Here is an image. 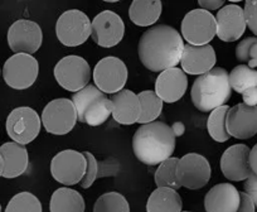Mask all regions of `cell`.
<instances>
[{"instance_id":"obj_7","label":"cell","mask_w":257,"mask_h":212,"mask_svg":"<svg viewBox=\"0 0 257 212\" xmlns=\"http://www.w3.org/2000/svg\"><path fill=\"white\" fill-rule=\"evenodd\" d=\"M42 124L44 129L54 135L68 134L77 123V112L72 100L56 98L44 106L42 112Z\"/></svg>"},{"instance_id":"obj_9","label":"cell","mask_w":257,"mask_h":212,"mask_svg":"<svg viewBox=\"0 0 257 212\" xmlns=\"http://www.w3.org/2000/svg\"><path fill=\"white\" fill-rule=\"evenodd\" d=\"M86 158L83 153L73 149H66L54 155L51 162L52 177L64 186H75L81 183L86 173Z\"/></svg>"},{"instance_id":"obj_44","label":"cell","mask_w":257,"mask_h":212,"mask_svg":"<svg viewBox=\"0 0 257 212\" xmlns=\"http://www.w3.org/2000/svg\"><path fill=\"white\" fill-rule=\"evenodd\" d=\"M182 212H190V211H182Z\"/></svg>"},{"instance_id":"obj_26","label":"cell","mask_w":257,"mask_h":212,"mask_svg":"<svg viewBox=\"0 0 257 212\" xmlns=\"http://www.w3.org/2000/svg\"><path fill=\"white\" fill-rule=\"evenodd\" d=\"M182 197L170 188H157L147 202V212H182Z\"/></svg>"},{"instance_id":"obj_2","label":"cell","mask_w":257,"mask_h":212,"mask_svg":"<svg viewBox=\"0 0 257 212\" xmlns=\"http://www.w3.org/2000/svg\"><path fill=\"white\" fill-rule=\"evenodd\" d=\"M175 134L163 122L142 125L133 138V152L147 166H159L172 158L175 150Z\"/></svg>"},{"instance_id":"obj_38","label":"cell","mask_w":257,"mask_h":212,"mask_svg":"<svg viewBox=\"0 0 257 212\" xmlns=\"http://www.w3.org/2000/svg\"><path fill=\"white\" fill-rule=\"evenodd\" d=\"M237 212H256L253 201L246 192H241V203H239V208Z\"/></svg>"},{"instance_id":"obj_11","label":"cell","mask_w":257,"mask_h":212,"mask_svg":"<svg viewBox=\"0 0 257 212\" xmlns=\"http://www.w3.org/2000/svg\"><path fill=\"white\" fill-rule=\"evenodd\" d=\"M39 63L33 56L17 53L8 58L3 67L4 81L14 90H27L36 82Z\"/></svg>"},{"instance_id":"obj_34","label":"cell","mask_w":257,"mask_h":212,"mask_svg":"<svg viewBox=\"0 0 257 212\" xmlns=\"http://www.w3.org/2000/svg\"><path fill=\"white\" fill-rule=\"evenodd\" d=\"M83 155L86 158V162H87V166H86V173L83 179L81 181V187L82 188H90L93 184V182L96 181L98 174V163L97 159L95 158V155L90 152H83Z\"/></svg>"},{"instance_id":"obj_43","label":"cell","mask_w":257,"mask_h":212,"mask_svg":"<svg viewBox=\"0 0 257 212\" xmlns=\"http://www.w3.org/2000/svg\"><path fill=\"white\" fill-rule=\"evenodd\" d=\"M0 212H2V206H0Z\"/></svg>"},{"instance_id":"obj_10","label":"cell","mask_w":257,"mask_h":212,"mask_svg":"<svg viewBox=\"0 0 257 212\" xmlns=\"http://www.w3.org/2000/svg\"><path fill=\"white\" fill-rule=\"evenodd\" d=\"M42 120L37 112L28 106L14 109L7 118V133L14 143L26 145L33 142L41 133Z\"/></svg>"},{"instance_id":"obj_25","label":"cell","mask_w":257,"mask_h":212,"mask_svg":"<svg viewBox=\"0 0 257 212\" xmlns=\"http://www.w3.org/2000/svg\"><path fill=\"white\" fill-rule=\"evenodd\" d=\"M85 199L80 192L68 187L56 189L51 197V212H85Z\"/></svg>"},{"instance_id":"obj_20","label":"cell","mask_w":257,"mask_h":212,"mask_svg":"<svg viewBox=\"0 0 257 212\" xmlns=\"http://www.w3.org/2000/svg\"><path fill=\"white\" fill-rule=\"evenodd\" d=\"M188 87L187 75L182 68H169L159 73L155 82V93L163 102L173 103L184 96Z\"/></svg>"},{"instance_id":"obj_1","label":"cell","mask_w":257,"mask_h":212,"mask_svg":"<svg viewBox=\"0 0 257 212\" xmlns=\"http://www.w3.org/2000/svg\"><path fill=\"white\" fill-rule=\"evenodd\" d=\"M184 42L179 32L167 24L148 29L140 37L138 53L145 68L163 72L177 67L182 60Z\"/></svg>"},{"instance_id":"obj_36","label":"cell","mask_w":257,"mask_h":212,"mask_svg":"<svg viewBox=\"0 0 257 212\" xmlns=\"http://www.w3.org/2000/svg\"><path fill=\"white\" fill-rule=\"evenodd\" d=\"M244 192L251 197L253 201L254 207L257 208V176L252 173L244 182Z\"/></svg>"},{"instance_id":"obj_37","label":"cell","mask_w":257,"mask_h":212,"mask_svg":"<svg viewBox=\"0 0 257 212\" xmlns=\"http://www.w3.org/2000/svg\"><path fill=\"white\" fill-rule=\"evenodd\" d=\"M198 4L199 8L204 9L209 13H211V11H219L226 6L223 0H199Z\"/></svg>"},{"instance_id":"obj_13","label":"cell","mask_w":257,"mask_h":212,"mask_svg":"<svg viewBox=\"0 0 257 212\" xmlns=\"http://www.w3.org/2000/svg\"><path fill=\"white\" fill-rule=\"evenodd\" d=\"M93 81L95 86L103 93H115L123 90V86L127 81V68L126 65L117 57L102 58L98 61L93 70Z\"/></svg>"},{"instance_id":"obj_29","label":"cell","mask_w":257,"mask_h":212,"mask_svg":"<svg viewBox=\"0 0 257 212\" xmlns=\"http://www.w3.org/2000/svg\"><path fill=\"white\" fill-rule=\"evenodd\" d=\"M229 85L237 93H243L249 88L257 87V70L247 65H238L229 73Z\"/></svg>"},{"instance_id":"obj_18","label":"cell","mask_w":257,"mask_h":212,"mask_svg":"<svg viewBox=\"0 0 257 212\" xmlns=\"http://www.w3.org/2000/svg\"><path fill=\"white\" fill-rule=\"evenodd\" d=\"M217 37L223 42H236L246 32L247 23L243 8L237 4H227L216 16Z\"/></svg>"},{"instance_id":"obj_6","label":"cell","mask_w":257,"mask_h":212,"mask_svg":"<svg viewBox=\"0 0 257 212\" xmlns=\"http://www.w3.org/2000/svg\"><path fill=\"white\" fill-rule=\"evenodd\" d=\"M54 77L61 87L71 92H78L91 80V68L87 61L80 56H66L54 66Z\"/></svg>"},{"instance_id":"obj_28","label":"cell","mask_w":257,"mask_h":212,"mask_svg":"<svg viewBox=\"0 0 257 212\" xmlns=\"http://www.w3.org/2000/svg\"><path fill=\"white\" fill-rule=\"evenodd\" d=\"M228 112L229 106L224 105L221 108H217L209 114L208 120H207V130H208L209 137L214 142L224 143L231 138L226 127V118Z\"/></svg>"},{"instance_id":"obj_12","label":"cell","mask_w":257,"mask_h":212,"mask_svg":"<svg viewBox=\"0 0 257 212\" xmlns=\"http://www.w3.org/2000/svg\"><path fill=\"white\" fill-rule=\"evenodd\" d=\"M212 169L207 158L197 153H188L178 161L177 178L182 187L201 189L211 179Z\"/></svg>"},{"instance_id":"obj_42","label":"cell","mask_w":257,"mask_h":212,"mask_svg":"<svg viewBox=\"0 0 257 212\" xmlns=\"http://www.w3.org/2000/svg\"><path fill=\"white\" fill-rule=\"evenodd\" d=\"M3 171H4V163H3V158L0 155V177L3 176Z\"/></svg>"},{"instance_id":"obj_22","label":"cell","mask_w":257,"mask_h":212,"mask_svg":"<svg viewBox=\"0 0 257 212\" xmlns=\"http://www.w3.org/2000/svg\"><path fill=\"white\" fill-rule=\"evenodd\" d=\"M112 103V117L121 125H133L139 122L142 105L139 97L132 90H122L110 98Z\"/></svg>"},{"instance_id":"obj_41","label":"cell","mask_w":257,"mask_h":212,"mask_svg":"<svg viewBox=\"0 0 257 212\" xmlns=\"http://www.w3.org/2000/svg\"><path fill=\"white\" fill-rule=\"evenodd\" d=\"M172 129L173 132H174L175 137H180V135H183V133H184V125H183L182 123H174V124L172 125Z\"/></svg>"},{"instance_id":"obj_5","label":"cell","mask_w":257,"mask_h":212,"mask_svg":"<svg viewBox=\"0 0 257 212\" xmlns=\"http://www.w3.org/2000/svg\"><path fill=\"white\" fill-rule=\"evenodd\" d=\"M217 36L216 17L204 9H193L182 22L183 41L190 46H206Z\"/></svg>"},{"instance_id":"obj_40","label":"cell","mask_w":257,"mask_h":212,"mask_svg":"<svg viewBox=\"0 0 257 212\" xmlns=\"http://www.w3.org/2000/svg\"><path fill=\"white\" fill-rule=\"evenodd\" d=\"M249 167H251L252 173L257 176V144H254V147L249 152Z\"/></svg>"},{"instance_id":"obj_21","label":"cell","mask_w":257,"mask_h":212,"mask_svg":"<svg viewBox=\"0 0 257 212\" xmlns=\"http://www.w3.org/2000/svg\"><path fill=\"white\" fill-rule=\"evenodd\" d=\"M241 203V192L231 183L212 187L204 197L206 212H237Z\"/></svg>"},{"instance_id":"obj_35","label":"cell","mask_w":257,"mask_h":212,"mask_svg":"<svg viewBox=\"0 0 257 212\" xmlns=\"http://www.w3.org/2000/svg\"><path fill=\"white\" fill-rule=\"evenodd\" d=\"M244 18L249 31L257 36V0H248L244 3Z\"/></svg>"},{"instance_id":"obj_30","label":"cell","mask_w":257,"mask_h":212,"mask_svg":"<svg viewBox=\"0 0 257 212\" xmlns=\"http://www.w3.org/2000/svg\"><path fill=\"white\" fill-rule=\"evenodd\" d=\"M178 161H179L178 158L172 157L159 164L154 177L157 188H170L178 191L182 187L177 178Z\"/></svg>"},{"instance_id":"obj_31","label":"cell","mask_w":257,"mask_h":212,"mask_svg":"<svg viewBox=\"0 0 257 212\" xmlns=\"http://www.w3.org/2000/svg\"><path fill=\"white\" fill-rule=\"evenodd\" d=\"M93 212H130V204L118 192H107L98 197Z\"/></svg>"},{"instance_id":"obj_14","label":"cell","mask_w":257,"mask_h":212,"mask_svg":"<svg viewBox=\"0 0 257 212\" xmlns=\"http://www.w3.org/2000/svg\"><path fill=\"white\" fill-rule=\"evenodd\" d=\"M43 33L38 23L28 19H19L14 22L8 31V44L17 53L33 55L41 48Z\"/></svg>"},{"instance_id":"obj_19","label":"cell","mask_w":257,"mask_h":212,"mask_svg":"<svg viewBox=\"0 0 257 212\" xmlns=\"http://www.w3.org/2000/svg\"><path fill=\"white\" fill-rule=\"evenodd\" d=\"M217 62L216 52L211 44L206 46H190L184 44L180 66L184 73L189 75H204L212 68Z\"/></svg>"},{"instance_id":"obj_39","label":"cell","mask_w":257,"mask_h":212,"mask_svg":"<svg viewBox=\"0 0 257 212\" xmlns=\"http://www.w3.org/2000/svg\"><path fill=\"white\" fill-rule=\"evenodd\" d=\"M242 100L247 106H257V87L249 88L242 93Z\"/></svg>"},{"instance_id":"obj_33","label":"cell","mask_w":257,"mask_h":212,"mask_svg":"<svg viewBox=\"0 0 257 212\" xmlns=\"http://www.w3.org/2000/svg\"><path fill=\"white\" fill-rule=\"evenodd\" d=\"M236 58L249 68L257 67V37H247L237 44Z\"/></svg>"},{"instance_id":"obj_16","label":"cell","mask_w":257,"mask_h":212,"mask_svg":"<svg viewBox=\"0 0 257 212\" xmlns=\"http://www.w3.org/2000/svg\"><path fill=\"white\" fill-rule=\"evenodd\" d=\"M249 149L244 144H234L227 148L221 157V171L228 181H246L252 174L249 167Z\"/></svg>"},{"instance_id":"obj_15","label":"cell","mask_w":257,"mask_h":212,"mask_svg":"<svg viewBox=\"0 0 257 212\" xmlns=\"http://www.w3.org/2000/svg\"><path fill=\"white\" fill-rule=\"evenodd\" d=\"M125 24L118 14L103 11L91 22V37L93 42L103 48L115 47L122 41Z\"/></svg>"},{"instance_id":"obj_27","label":"cell","mask_w":257,"mask_h":212,"mask_svg":"<svg viewBox=\"0 0 257 212\" xmlns=\"http://www.w3.org/2000/svg\"><path fill=\"white\" fill-rule=\"evenodd\" d=\"M138 97H139L140 105H142V115H140L138 123L143 125L154 123L163 112V101L155 93V91L152 90L142 91Z\"/></svg>"},{"instance_id":"obj_8","label":"cell","mask_w":257,"mask_h":212,"mask_svg":"<svg viewBox=\"0 0 257 212\" xmlns=\"http://www.w3.org/2000/svg\"><path fill=\"white\" fill-rule=\"evenodd\" d=\"M56 34L63 46H81L91 36L90 18L78 9L64 12L56 23Z\"/></svg>"},{"instance_id":"obj_4","label":"cell","mask_w":257,"mask_h":212,"mask_svg":"<svg viewBox=\"0 0 257 212\" xmlns=\"http://www.w3.org/2000/svg\"><path fill=\"white\" fill-rule=\"evenodd\" d=\"M72 102L81 123L98 127L107 122L112 115V103L110 98L98 90L95 85H88L78 92L73 93Z\"/></svg>"},{"instance_id":"obj_17","label":"cell","mask_w":257,"mask_h":212,"mask_svg":"<svg viewBox=\"0 0 257 212\" xmlns=\"http://www.w3.org/2000/svg\"><path fill=\"white\" fill-rule=\"evenodd\" d=\"M226 127L229 137L236 139L254 137L257 134V106H247L242 102L229 108Z\"/></svg>"},{"instance_id":"obj_23","label":"cell","mask_w":257,"mask_h":212,"mask_svg":"<svg viewBox=\"0 0 257 212\" xmlns=\"http://www.w3.org/2000/svg\"><path fill=\"white\" fill-rule=\"evenodd\" d=\"M0 155L3 158L4 178H17L26 173L29 166V155L26 145L9 142L0 147Z\"/></svg>"},{"instance_id":"obj_3","label":"cell","mask_w":257,"mask_h":212,"mask_svg":"<svg viewBox=\"0 0 257 212\" xmlns=\"http://www.w3.org/2000/svg\"><path fill=\"white\" fill-rule=\"evenodd\" d=\"M229 73L223 67H214L198 76L190 90L193 105L202 113H209L221 108L231 98Z\"/></svg>"},{"instance_id":"obj_24","label":"cell","mask_w":257,"mask_h":212,"mask_svg":"<svg viewBox=\"0 0 257 212\" xmlns=\"http://www.w3.org/2000/svg\"><path fill=\"white\" fill-rule=\"evenodd\" d=\"M163 4L159 0H134L128 9L130 21L139 27L157 23L162 16Z\"/></svg>"},{"instance_id":"obj_32","label":"cell","mask_w":257,"mask_h":212,"mask_svg":"<svg viewBox=\"0 0 257 212\" xmlns=\"http://www.w3.org/2000/svg\"><path fill=\"white\" fill-rule=\"evenodd\" d=\"M42 203L38 197L31 192H19L9 201L6 212H42Z\"/></svg>"}]
</instances>
